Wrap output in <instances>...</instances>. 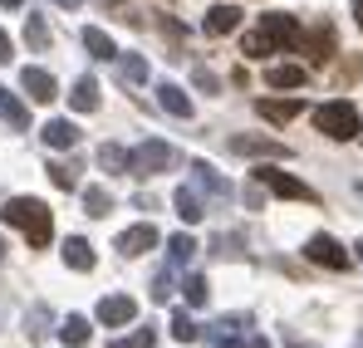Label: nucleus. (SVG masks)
<instances>
[{"mask_svg": "<svg viewBox=\"0 0 363 348\" xmlns=\"http://www.w3.org/2000/svg\"><path fill=\"white\" fill-rule=\"evenodd\" d=\"M191 255H196V240H191L186 231L167 240V260H172V265H191Z\"/></svg>", "mask_w": 363, "mask_h": 348, "instance_id": "obj_28", "label": "nucleus"}, {"mask_svg": "<svg viewBox=\"0 0 363 348\" xmlns=\"http://www.w3.org/2000/svg\"><path fill=\"white\" fill-rule=\"evenodd\" d=\"M300 55H309L314 64H329L334 59V25H314V30H300Z\"/></svg>", "mask_w": 363, "mask_h": 348, "instance_id": "obj_7", "label": "nucleus"}, {"mask_svg": "<svg viewBox=\"0 0 363 348\" xmlns=\"http://www.w3.org/2000/svg\"><path fill=\"white\" fill-rule=\"evenodd\" d=\"M196 334H201V329L191 324V314L177 309V314H172V339H177V344H196Z\"/></svg>", "mask_w": 363, "mask_h": 348, "instance_id": "obj_32", "label": "nucleus"}, {"mask_svg": "<svg viewBox=\"0 0 363 348\" xmlns=\"http://www.w3.org/2000/svg\"><path fill=\"white\" fill-rule=\"evenodd\" d=\"M0 5H5V10H20V5H25V0H0Z\"/></svg>", "mask_w": 363, "mask_h": 348, "instance_id": "obj_41", "label": "nucleus"}, {"mask_svg": "<svg viewBox=\"0 0 363 348\" xmlns=\"http://www.w3.org/2000/svg\"><path fill=\"white\" fill-rule=\"evenodd\" d=\"M10 59H15V45H10V35L0 30V64H10Z\"/></svg>", "mask_w": 363, "mask_h": 348, "instance_id": "obj_37", "label": "nucleus"}, {"mask_svg": "<svg viewBox=\"0 0 363 348\" xmlns=\"http://www.w3.org/2000/svg\"><path fill=\"white\" fill-rule=\"evenodd\" d=\"M255 113L265 118V123H275V128H285V123H295V118L304 113V103L300 99H260Z\"/></svg>", "mask_w": 363, "mask_h": 348, "instance_id": "obj_12", "label": "nucleus"}, {"mask_svg": "<svg viewBox=\"0 0 363 348\" xmlns=\"http://www.w3.org/2000/svg\"><path fill=\"white\" fill-rule=\"evenodd\" d=\"M304 79H309V74H304L300 64H270V69H265V84H270V89H300Z\"/></svg>", "mask_w": 363, "mask_h": 348, "instance_id": "obj_19", "label": "nucleus"}, {"mask_svg": "<svg viewBox=\"0 0 363 348\" xmlns=\"http://www.w3.org/2000/svg\"><path fill=\"white\" fill-rule=\"evenodd\" d=\"M231 152H241V157H290L280 142H265V137H231Z\"/></svg>", "mask_w": 363, "mask_h": 348, "instance_id": "obj_17", "label": "nucleus"}, {"mask_svg": "<svg viewBox=\"0 0 363 348\" xmlns=\"http://www.w3.org/2000/svg\"><path fill=\"white\" fill-rule=\"evenodd\" d=\"M167 294H172V275L162 270V275L152 280V299H157V304H167Z\"/></svg>", "mask_w": 363, "mask_h": 348, "instance_id": "obj_35", "label": "nucleus"}, {"mask_svg": "<svg viewBox=\"0 0 363 348\" xmlns=\"http://www.w3.org/2000/svg\"><path fill=\"white\" fill-rule=\"evenodd\" d=\"M182 290H186V304H191V309H201V304H206V294H211V285H206V275H186V285H182Z\"/></svg>", "mask_w": 363, "mask_h": 348, "instance_id": "obj_33", "label": "nucleus"}, {"mask_svg": "<svg viewBox=\"0 0 363 348\" xmlns=\"http://www.w3.org/2000/svg\"><path fill=\"white\" fill-rule=\"evenodd\" d=\"M354 250H359V260H363V240H359V245H354Z\"/></svg>", "mask_w": 363, "mask_h": 348, "instance_id": "obj_42", "label": "nucleus"}, {"mask_svg": "<svg viewBox=\"0 0 363 348\" xmlns=\"http://www.w3.org/2000/svg\"><path fill=\"white\" fill-rule=\"evenodd\" d=\"M25 334H30V339H45V334H50V309H45V304H35V309L25 314Z\"/></svg>", "mask_w": 363, "mask_h": 348, "instance_id": "obj_31", "label": "nucleus"}, {"mask_svg": "<svg viewBox=\"0 0 363 348\" xmlns=\"http://www.w3.org/2000/svg\"><path fill=\"white\" fill-rule=\"evenodd\" d=\"M177 147L172 142H157V137H147V142H138L133 152H128V172L133 176H157L167 172V167H177Z\"/></svg>", "mask_w": 363, "mask_h": 348, "instance_id": "obj_3", "label": "nucleus"}, {"mask_svg": "<svg viewBox=\"0 0 363 348\" xmlns=\"http://www.w3.org/2000/svg\"><path fill=\"white\" fill-rule=\"evenodd\" d=\"M304 255H309L314 265H324V270H349V250H344L334 235H309Z\"/></svg>", "mask_w": 363, "mask_h": 348, "instance_id": "obj_5", "label": "nucleus"}, {"mask_svg": "<svg viewBox=\"0 0 363 348\" xmlns=\"http://www.w3.org/2000/svg\"><path fill=\"white\" fill-rule=\"evenodd\" d=\"M94 314H99V324H108V329H123V324H133V319H138V304H133L128 294H104Z\"/></svg>", "mask_w": 363, "mask_h": 348, "instance_id": "obj_9", "label": "nucleus"}, {"mask_svg": "<svg viewBox=\"0 0 363 348\" xmlns=\"http://www.w3.org/2000/svg\"><path fill=\"white\" fill-rule=\"evenodd\" d=\"M64 265H69V270H94V245H89L84 235H69V240H64Z\"/></svg>", "mask_w": 363, "mask_h": 348, "instance_id": "obj_18", "label": "nucleus"}, {"mask_svg": "<svg viewBox=\"0 0 363 348\" xmlns=\"http://www.w3.org/2000/svg\"><path fill=\"white\" fill-rule=\"evenodd\" d=\"M245 329H250V314H226L206 329V339L216 348H245Z\"/></svg>", "mask_w": 363, "mask_h": 348, "instance_id": "obj_6", "label": "nucleus"}, {"mask_svg": "<svg viewBox=\"0 0 363 348\" xmlns=\"http://www.w3.org/2000/svg\"><path fill=\"white\" fill-rule=\"evenodd\" d=\"M50 181H55L60 191H74V186H79V167H74V162H50Z\"/></svg>", "mask_w": 363, "mask_h": 348, "instance_id": "obj_30", "label": "nucleus"}, {"mask_svg": "<svg viewBox=\"0 0 363 348\" xmlns=\"http://www.w3.org/2000/svg\"><path fill=\"white\" fill-rule=\"evenodd\" d=\"M40 137H45V147H55V152H69V147L79 142V128H74L69 118H50Z\"/></svg>", "mask_w": 363, "mask_h": 348, "instance_id": "obj_15", "label": "nucleus"}, {"mask_svg": "<svg viewBox=\"0 0 363 348\" xmlns=\"http://www.w3.org/2000/svg\"><path fill=\"white\" fill-rule=\"evenodd\" d=\"M314 123H319V133H329L334 142H349V137H359V108H354L349 99L319 103V108H314Z\"/></svg>", "mask_w": 363, "mask_h": 348, "instance_id": "obj_4", "label": "nucleus"}, {"mask_svg": "<svg viewBox=\"0 0 363 348\" xmlns=\"http://www.w3.org/2000/svg\"><path fill=\"white\" fill-rule=\"evenodd\" d=\"M0 255H5V240H0Z\"/></svg>", "mask_w": 363, "mask_h": 348, "instance_id": "obj_43", "label": "nucleus"}, {"mask_svg": "<svg viewBox=\"0 0 363 348\" xmlns=\"http://www.w3.org/2000/svg\"><path fill=\"white\" fill-rule=\"evenodd\" d=\"M191 79H196V89H206V94H216V89H221V84H216V74H211V69H201V64H196V74H191Z\"/></svg>", "mask_w": 363, "mask_h": 348, "instance_id": "obj_36", "label": "nucleus"}, {"mask_svg": "<svg viewBox=\"0 0 363 348\" xmlns=\"http://www.w3.org/2000/svg\"><path fill=\"white\" fill-rule=\"evenodd\" d=\"M191 181H196L206 196H216V201H231V181L216 172L211 162H191Z\"/></svg>", "mask_w": 363, "mask_h": 348, "instance_id": "obj_13", "label": "nucleus"}, {"mask_svg": "<svg viewBox=\"0 0 363 348\" xmlns=\"http://www.w3.org/2000/svg\"><path fill=\"white\" fill-rule=\"evenodd\" d=\"M84 50H89L94 59H118V50H113V40H108L104 30H94V25L84 30Z\"/></svg>", "mask_w": 363, "mask_h": 348, "instance_id": "obj_25", "label": "nucleus"}, {"mask_svg": "<svg viewBox=\"0 0 363 348\" xmlns=\"http://www.w3.org/2000/svg\"><path fill=\"white\" fill-rule=\"evenodd\" d=\"M157 344V329H138V334H128V339H113L108 348H152Z\"/></svg>", "mask_w": 363, "mask_h": 348, "instance_id": "obj_34", "label": "nucleus"}, {"mask_svg": "<svg viewBox=\"0 0 363 348\" xmlns=\"http://www.w3.org/2000/svg\"><path fill=\"white\" fill-rule=\"evenodd\" d=\"M118 74H123V84H147V59L143 55H123Z\"/></svg>", "mask_w": 363, "mask_h": 348, "instance_id": "obj_27", "label": "nucleus"}, {"mask_svg": "<svg viewBox=\"0 0 363 348\" xmlns=\"http://www.w3.org/2000/svg\"><path fill=\"white\" fill-rule=\"evenodd\" d=\"M0 216H5L15 231H25V240H30L35 250H45V245H50V235H55V216H50V206H45V201H35V196H10Z\"/></svg>", "mask_w": 363, "mask_h": 348, "instance_id": "obj_2", "label": "nucleus"}, {"mask_svg": "<svg viewBox=\"0 0 363 348\" xmlns=\"http://www.w3.org/2000/svg\"><path fill=\"white\" fill-rule=\"evenodd\" d=\"M172 206H177V216L186 226H196L206 211H201V196H196V186H177V196H172Z\"/></svg>", "mask_w": 363, "mask_h": 348, "instance_id": "obj_20", "label": "nucleus"}, {"mask_svg": "<svg viewBox=\"0 0 363 348\" xmlns=\"http://www.w3.org/2000/svg\"><path fill=\"white\" fill-rule=\"evenodd\" d=\"M60 339L69 348H84L89 344V319H84V314H69V319L60 324Z\"/></svg>", "mask_w": 363, "mask_h": 348, "instance_id": "obj_23", "label": "nucleus"}, {"mask_svg": "<svg viewBox=\"0 0 363 348\" xmlns=\"http://www.w3.org/2000/svg\"><path fill=\"white\" fill-rule=\"evenodd\" d=\"M99 167H104V172H113V176H123V172H128V147L104 142V147H99Z\"/></svg>", "mask_w": 363, "mask_h": 348, "instance_id": "obj_24", "label": "nucleus"}, {"mask_svg": "<svg viewBox=\"0 0 363 348\" xmlns=\"http://www.w3.org/2000/svg\"><path fill=\"white\" fill-rule=\"evenodd\" d=\"M20 89H25L35 103H55V99H60V84H55L50 69H20Z\"/></svg>", "mask_w": 363, "mask_h": 348, "instance_id": "obj_10", "label": "nucleus"}, {"mask_svg": "<svg viewBox=\"0 0 363 348\" xmlns=\"http://www.w3.org/2000/svg\"><path fill=\"white\" fill-rule=\"evenodd\" d=\"M354 20H359V30H363V0H354Z\"/></svg>", "mask_w": 363, "mask_h": 348, "instance_id": "obj_38", "label": "nucleus"}, {"mask_svg": "<svg viewBox=\"0 0 363 348\" xmlns=\"http://www.w3.org/2000/svg\"><path fill=\"white\" fill-rule=\"evenodd\" d=\"M0 118H5L15 133H25V128H30V108H25L15 94H5V89H0Z\"/></svg>", "mask_w": 363, "mask_h": 348, "instance_id": "obj_21", "label": "nucleus"}, {"mask_svg": "<svg viewBox=\"0 0 363 348\" xmlns=\"http://www.w3.org/2000/svg\"><path fill=\"white\" fill-rule=\"evenodd\" d=\"M300 45V20L295 15H260L255 30H245L241 55L260 59V55H280V50H295Z\"/></svg>", "mask_w": 363, "mask_h": 348, "instance_id": "obj_1", "label": "nucleus"}, {"mask_svg": "<svg viewBox=\"0 0 363 348\" xmlns=\"http://www.w3.org/2000/svg\"><path fill=\"white\" fill-rule=\"evenodd\" d=\"M260 181H265V186H270V191H275V196H290V201H314V191H309V186H304L300 176H290V172H280V167H260Z\"/></svg>", "mask_w": 363, "mask_h": 348, "instance_id": "obj_8", "label": "nucleus"}, {"mask_svg": "<svg viewBox=\"0 0 363 348\" xmlns=\"http://www.w3.org/2000/svg\"><path fill=\"white\" fill-rule=\"evenodd\" d=\"M157 103H162V113H172V118H191L196 108H191V99H186V89H177V84H157Z\"/></svg>", "mask_w": 363, "mask_h": 348, "instance_id": "obj_16", "label": "nucleus"}, {"mask_svg": "<svg viewBox=\"0 0 363 348\" xmlns=\"http://www.w3.org/2000/svg\"><path fill=\"white\" fill-rule=\"evenodd\" d=\"M69 103H74V113H94V108H99V84L84 74V79L74 84V94H69Z\"/></svg>", "mask_w": 363, "mask_h": 348, "instance_id": "obj_22", "label": "nucleus"}, {"mask_svg": "<svg viewBox=\"0 0 363 348\" xmlns=\"http://www.w3.org/2000/svg\"><path fill=\"white\" fill-rule=\"evenodd\" d=\"M241 20H245V10H241V5H231V0H221V5H211V10H206V20H201V30H206V35H231V30H236Z\"/></svg>", "mask_w": 363, "mask_h": 348, "instance_id": "obj_11", "label": "nucleus"}, {"mask_svg": "<svg viewBox=\"0 0 363 348\" xmlns=\"http://www.w3.org/2000/svg\"><path fill=\"white\" fill-rule=\"evenodd\" d=\"M245 348H270V344L265 339H245Z\"/></svg>", "mask_w": 363, "mask_h": 348, "instance_id": "obj_40", "label": "nucleus"}, {"mask_svg": "<svg viewBox=\"0 0 363 348\" xmlns=\"http://www.w3.org/2000/svg\"><path fill=\"white\" fill-rule=\"evenodd\" d=\"M152 245H157V226H147V221H143V226H128V231L118 235L123 255H147Z\"/></svg>", "mask_w": 363, "mask_h": 348, "instance_id": "obj_14", "label": "nucleus"}, {"mask_svg": "<svg viewBox=\"0 0 363 348\" xmlns=\"http://www.w3.org/2000/svg\"><path fill=\"white\" fill-rule=\"evenodd\" d=\"M55 5H64V10H79V5H84V0H55Z\"/></svg>", "mask_w": 363, "mask_h": 348, "instance_id": "obj_39", "label": "nucleus"}, {"mask_svg": "<svg viewBox=\"0 0 363 348\" xmlns=\"http://www.w3.org/2000/svg\"><path fill=\"white\" fill-rule=\"evenodd\" d=\"M25 45H30V50H50V25H45L40 15L25 20Z\"/></svg>", "mask_w": 363, "mask_h": 348, "instance_id": "obj_29", "label": "nucleus"}, {"mask_svg": "<svg viewBox=\"0 0 363 348\" xmlns=\"http://www.w3.org/2000/svg\"><path fill=\"white\" fill-rule=\"evenodd\" d=\"M84 211H89V216H108V211H113L108 186H89V191H84Z\"/></svg>", "mask_w": 363, "mask_h": 348, "instance_id": "obj_26", "label": "nucleus"}]
</instances>
